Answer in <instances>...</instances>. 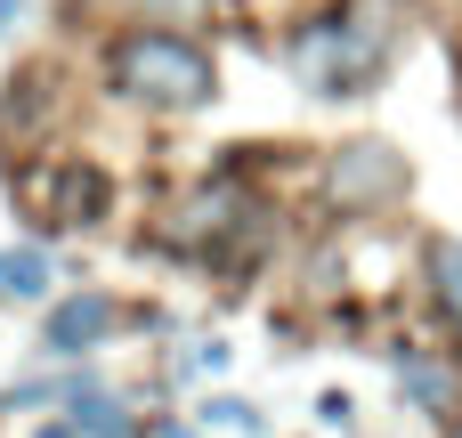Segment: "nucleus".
<instances>
[{"label":"nucleus","instance_id":"obj_9","mask_svg":"<svg viewBox=\"0 0 462 438\" xmlns=\"http://www.w3.org/2000/svg\"><path fill=\"white\" fill-rule=\"evenodd\" d=\"M73 431H89V438H122L130 423H122V406H114V398H73Z\"/></svg>","mask_w":462,"mask_h":438},{"label":"nucleus","instance_id":"obj_8","mask_svg":"<svg viewBox=\"0 0 462 438\" xmlns=\"http://www.w3.org/2000/svg\"><path fill=\"white\" fill-rule=\"evenodd\" d=\"M430 284H439V301H447V317L462 325V244H430Z\"/></svg>","mask_w":462,"mask_h":438},{"label":"nucleus","instance_id":"obj_3","mask_svg":"<svg viewBox=\"0 0 462 438\" xmlns=\"http://www.w3.org/2000/svg\"><path fill=\"white\" fill-rule=\"evenodd\" d=\"M106 333H114V301H106V293H73V301L49 309L41 349H49V358H81V349H97Z\"/></svg>","mask_w":462,"mask_h":438},{"label":"nucleus","instance_id":"obj_13","mask_svg":"<svg viewBox=\"0 0 462 438\" xmlns=\"http://www.w3.org/2000/svg\"><path fill=\"white\" fill-rule=\"evenodd\" d=\"M8 16H16V0H0V24H8Z\"/></svg>","mask_w":462,"mask_h":438},{"label":"nucleus","instance_id":"obj_11","mask_svg":"<svg viewBox=\"0 0 462 438\" xmlns=\"http://www.w3.org/2000/svg\"><path fill=\"white\" fill-rule=\"evenodd\" d=\"M138 8H162V16H195L203 0H138Z\"/></svg>","mask_w":462,"mask_h":438},{"label":"nucleus","instance_id":"obj_2","mask_svg":"<svg viewBox=\"0 0 462 438\" xmlns=\"http://www.w3.org/2000/svg\"><path fill=\"white\" fill-rule=\"evenodd\" d=\"M382 49H390L382 24H365V16H325V24H309V33L292 41V65H300L325 98H349V89L382 65Z\"/></svg>","mask_w":462,"mask_h":438},{"label":"nucleus","instance_id":"obj_12","mask_svg":"<svg viewBox=\"0 0 462 438\" xmlns=\"http://www.w3.org/2000/svg\"><path fill=\"white\" fill-rule=\"evenodd\" d=\"M32 438H81V431H73V423H49V431H32Z\"/></svg>","mask_w":462,"mask_h":438},{"label":"nucleus","instance_id":"obj_14","mask_svg":"<svg viewBox=\"0 0 462 438\" xmlns=\"http://www.w3.org/2000/svg\"><path fill=\"white\" fill-rule=\"evenodd\" d=\"M455 438H462V431H455Z\"/></svg>","mask_w":462,"mask_h":438},{"label":"nucleus","instance_id":"obj_4","mask_svg":"<svg viewBox=\"0 0 462 438\" xmlns=\"http://www.w3.org/2000/svg\"><path fill=\"white\" fill-rule=\"evenodd\" d=\"M398 187V154L390 146H349L341 163H333V195L341 203H382Z\"/></svg>","mask_w":462,"mask_h":438},{"label":"nucleus","instance_id":"obj_10","mask_svg":"<svg viewBox=\"0 0 462 438\" xmlns=\"http://www.w3.org/2000/svg\"><path fill=\"white\" fill-rule=\"evenodd\" d=\"M203 423H219V431H244V438H260V415H252L244 398H211V406H203Z\"/></svg>","mask_w":462,"mask_h":438},{"label":"nucleus","instance_id":"obj_6","mask_svg":"<svg viewBox=\"0 0 462 438\" xmlns=\"http://www.w3.org/2000/svg\"><path fill=\"white\" fill-rule=\"evenodd\" d=\"M41 293H49V252H32V244L0 252V301H41Z\"/></svg>","mask_w":462,"mask_h":438},{"label":"nucleus","instance_id":"obj_7","mask_svg":"<svg viewBox=\"0 0 462 438\" xmlns=\"http://www.w3.org/2000/svg\"><path fill=\"white\" fill-rule=\"evenodd\" d=\"M398 382H406V390H414L430 415H447V406H455V382H447L439 366H422V358H398Z\"/></svg>","mask_w":462,"mask_h":438},{"label":"nucleus","instance_id":"obj_1","mask_svg":"<svg viewBox=\"0 0 462 438\" xmlns=\"http://www.w3.org/2000/svg\"><path fill=\"white\" fill-rule=\"evenodd\" d=\"M114 89L122 98H146V106H203L219 81H211V57L179 33H130L114 49Z\"/></svg>","mask_w":462,"mask_h":438},{"label":"nucleus","instance_id":"obj_5","mask_svg":"<svg viewBox=\"0 0 462 438\" xmlns=\"http://www.w3.org/2000/svg\"><path fill=\"white\" fill-rule=\"evenodd\" d=\"M49 195H57V219H65V228H89V219L106 211V179H97L89 163H65V171H49Z\"/></svg>","mask_w":462,"mask_h":438}]
</instances>
